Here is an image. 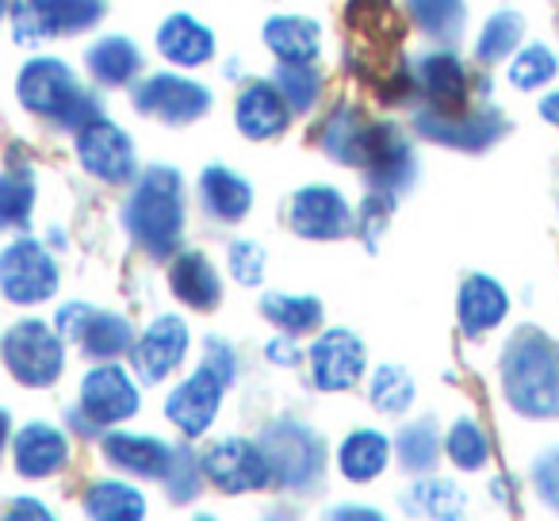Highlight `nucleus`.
<instances>
[{
	"instance_id": "423d86ee",
	"label": "nucleus",
	"mask_w": 559,
	"mask_h": 521,
	"mask_svg": "<svg viewBox=\"0 0 559 521\" xmlns=\"http://www.w3.org/2000/svg\"><path fill=\"white\" fill-rule=\"evenodd\" d=\"M58 261L50 249L35 238H16L4 253H0V292L16 307L47 304L58 292Z\"/></svg>"
},
{
	"instance_id": "f704fd0d",
	"label": "nucleus",
	"mask_w": 559,
	"mask_h": 521,
	"mask_svg": "<svg viewBox=\"0 0 559 521\" xmlns=\"http://www.w3.org/2000/svg\"><path fill=\"white\" fill-rule=\"evenodd\" d=\"M395 452H399V464L406 472H429L441 457V434H437L433 418H421V422H411V426L399 429L395 437Z\"/></svg>"
},
{
	"instance_id": "ddd939ff",
	"label": "nucleus",
	"mask_w": 559,
	"mask_h": 521,
	"mask_svg": "<svg viewBox=\"0 0 559 521\" xmlns=\"http://www.w3.org/2000/svg\"><path fill=\"white\" fill-rule=\"evenodd\" d=\"M360 169L376 192H403L414 180V154L395 123H368L365 150H360Z\"/></svg>"
},
{
	"instance_id": "9b49d317",
	"label": "nucleus",
	"mask_w": 559,
	"mask_h": 521,
	"mask_svg": "<svg viewBox=\"0 0 559 521\" xmlns=\"http://www.w3.org/2000/svg\"><path fill=\"white\" fill-rule=\"evenodd\" d=\"M311 380L319 391H349L365 380L368 350L353 330L334 327L322 330L319 342L311 345Z\"/></svg>"
},
{
	"instance_id": "1a4fd4ad",
	"label": "nucleus",
	"mask_w": 559,
	"mask_h": 521,
	"mask_svg": "<svg viewBox=\"0 0 559 521\" xmlns=\"http://www.w3.org/2000/svg\"><path fill=\"white\" fill-rule=\"evenodd\" d=\"M226 388H230V380L203 360L188 380H180L177 388L169 391V399H165V418H169L185 437L207 434L211 422L218 418V406H223Z\"/></svg>"
},
{
	"instance_id": "a18cd8bd",
	"label": "nucleus",
	"mask_w": 559,
	"mask_h": 521,
	"mask_svg": "<svg viewBox=\"0 0 559 521\" xmlns=\"http://www.w3.org/2000/svg\"><path fill=\"white\" fill-rule=\"evenodd\" d=\"M533 487L540 495V502L559 510V449H548L533 460Z\"/></svg>"
},
{
	"instance_id": "473e14b6",
	"label": "nucleus",
	"mask_w": 559,
	"mask_h": 521,
	"mask_svg": "<svg viewBox=\"0 0 559 521\" xmlns=\"http://www.w3.org/2000/svg\"><path fill=\"white\" fill-rule=\"evenodd\" d=\"M464 502H467L464 490L452 479H437V475H421L403 495V510L421 513V518H460Z\"/></svg>"
},
{
	"instance_id": "ea45409f",
	"label": "nucleus",
	"mask_w": 559,
	"mask_h": 521,
	"mask_svg": "<svg viewBox=\"0 0 559 521\" xmlns=\"http://www.w3.org/2000/svg\"><path fill=\"white\" fill-rule=\"evenodd\" d=\"M276 85L284 93V100L292 104V111H311L322 96V78L314 73V66H296V62H280Z\"/></svg>"
},
{
	"instance_id": "2eb2a0df",
	"label": "nucleus",
	"mask_w": 559,
	"mask_h": 521,
	"mask_svg": "<svg viewBox=\"0 0 559 521\" xmlns=\"http://www.w3.org/2000/svg\"><path fill=\"white\" fill-rule=\"evenodd\" d=\"M288 223L296 234L314 241H334L345 238L353 226V211L345 203V196L330 185H311V188H299L288 203Z\"/></svg>"
},
{
	"instance_id": "f257e3e1",
	"label": "nucleus",
	"mask_w": 559,
	"mask_h": 521,
	"mask_svg": "<svg viewBox=\"0 0 559 521\" xmlns=\"http://www.w3.org/2000/svg\"><path fill=\"white\" fill-rule=\"evenodd\" d=\"M506 403L525 418L559 414V345L544 330L521 327L502 353Z\"/></svg>"
},
{
	"instance_id": "37998d69",
	"label": "nucleus",
	"mask_w": 559,
	"mask_h": 521,
	"mask_svg": "<svg viewBox=\"0 0 559 521\" xmlns=\"http://www.w3.org/2000/svg\"><path fill=\"white\" fill-rule=\"evenodd\" d=\"M264 269H269V257L257 241L241 238V241H230V276L246 288H257L264 281Z\"/></svg>"
},
{
	"instance_id": "09e8293b",
	"label": "nucleus",
	"mask_w": 559,
	"mask_h": 521,
	"mask_svg": "<svg viewBox=\"0 0 559 521\" xmlns=\"http://www.w3.org/2000/svg\"><path fill=\"white\" fill-rule=\"evenodd\" d=\"M264 353H269L272 365H284V368H292V365H299V360H304V350L296 345V334L272 338V342L264 345Z\"/></svg>"
},
{
	"instance_id": "20e7f679",
	"label": "nucleus",
	"mask_w": 559,
	"mask_h": 521,
	"mask_svg": "<svg viewBox=\"0 0 559 521\" xmlns=\"http://www.w3.org/2000/svg\"><path fill=\"white\" fill-rule=\"evenodd\" d=\"M0 360L24 388H50L66 368V338L43 319H20L0 338Z\"/></svg>"
},
{
	"instance_id": "58836bf2",
	"label": "nucleus",
	"mask_w": 559,
	"mask_h": 521,
	"mask_svg": "<svg viewBox=\"0 0 559 521\" xmlns=\"http://www.w3.org/2000/svg\"><path fill=\"white\" fill-rule=\"evenodd\" d=\"M411 16L429 39L449 43L464 32L467 9H464V0H411Z\"/></svg>"
},
{
	"instance_id": "9d476101",
	"label": "nucleus",
	"mask_w": 559,
	"mask_h": 521,
	"mask_svg": "<svg viewBox=\"0 0 559 521\" xmlns=\"http://www.w3.org/2000/svg\"><path fill=\"white\" fill-rule=\"evenodd\" d=\"M81 414H85L93 426H119V422L134 418L139 414V383L131 380L123 365L116 360H104L100 368L81 380Z\"/></svg>"
},
{
	"instance_id": "6ab92c4d",
	"label": "nucleus",
	"mask_w": 559,
	"mask_h": 521,
	"mask_svg": "<svg viewBox=\"0 0 559 521\" xmlns=\"http://www.w3.org/2000/svg\"><path fill=\"white\" fill-rule=\"evenodd\" d=\"M12 460L24 479H50L70 464V437L50 422H27L12 437Z\"/></svg>"
},
{
	"instance_id": "39448f33",
	"label": "nucleus",
	"mask_w": 559,
	"mask_h": 521,
	"mask_svg": "<svg viewBox=\"0 0 559 521\" xmlns=\"http://www.w3.org/2000/svg\"><path fill=\"white\" fill-rule=\"evenodd\" d=\"M12 35L24 47L55 39V35L88 32L104 20V0H12Z\"/></svg>"
},
{
	"instance_id": "79ce46f5",
	"label": "nucleus",
	"mask_w": 559,
	"mask_h": 521,
	"mask_svg": "<svg viewBox=\"0 0 559 521\" xmlns=\"http://www.w3.org/2000/svg\"><path fill=\"white\" fill-rule=\"evenodd\" d=\"M162 483H165V490H169L173 502H192V498L200 495L203 464H195L192 449H177V457H173V464Z\"/></svg>"
},
{
	"instance_id": "393cba45",
	"label": "nucleus",
	"mask_w": 559,
	"mask_h": 521,
	"mask_svg": "<svg viewBox=\"0 0 559 521\" xmlns=\"http://www.w3.org/2000/svg\"><path fill=\"white\" fill-rule=\"evenodd\" d=\"M200 200L211 218L218 223H241L253 208V188L246 177L230 173L226 165H207L200 173Z\"/></svg>"
},
{
	"instance_id": "a878e982",
	"label": "nucleus",
	"mask_w": 559,
	"mask_h": 521,
	"mask_svg": "<svg viewBox=\"0 0 559 521\" xmlns=\"http://www.w3.org/2000/svg\"><path fill=\"white\" fill-rule=\"evenodd\" d=\"M391 460V437L380 429H353L337 445V472L349 483H372Z\"/></svg>"
},
{
	"instance_id": "c9c22d12",
	"label": "nucleus",
	"mask_w": 559,
	"mask_h": 521,
	"mask_svg": "<svg viewBox=\"0 0 559 521\" xmlns=\"http://www.w3.org/2000/svg\"><path fill=\"white\" fill-rule=\"evenodd\" d=\"M521 35H525V20H521L513 9H498L495 16L483 24L479 43H475V58L487 66L502 62V58H510L513 50H518Z\"/></svg>"
},
{
	"instance_id": "c756f323",
	"label": "nucleus",
	"mask_w": 559,
	"mask_h": 521,
	"mask_svg": "<svg viewBox=\"0 0 559 521\" xmlns=\"http://www.w3.org/2000/svg\"><path fill=\"white\" fill-rule=\"evenodd\" d=\"M365 134H368V119L353 104H342V108L330 111L326 127H322V150L342 165H360Z\"/></svg>"
},
{
	"instance_id": "6e6552de",
	"label": "nucleus",
	"mask_w": 559,
	"mask_h": 521,
	"mask_svg": "<svg viewBox=\"0 0 559 521\" xmlns=\"http://www.w3.org/2000/svg\"><path fill=\"white\" fill-rule=\"evenodd\" d=\"M203 479L218 487L223 495H249L272 483L269 457L257 441H241V437H223L203 452Z\"/></svg>"
},
{
	"instance_id": "bb28decb",
	"label": "nucleus",
	"mask_w": 559,
	"mask_h": 521,
	"mask_svg": "<svg viewBox=\"0 0 559 521\" xmlns=\"http://www.w3.org/2000/svg\"><path fill=\"white\" fill-rule=\"evenodd\" d=\"M264 47H269L280 62L307 66L319 58L322 32H319V24L307 16H272L269 24H264Z\"/></svg>"
},
{
	"instance_id": "c03bdc74",
	"label": "nucleus",
	"mask_w": 559,
	"mask_h": 521,
	"mask_svg": "<svg viewBox=\"0 0 559 521\" xmlns=\"http://www.w3.org/2000/svg\"><path fill=\"white\" fill-rule=\"evenodd\" d=\"M104 116V108H100V100H96L93 93H85V88H78V93L66 100V108L55 116V123L58 127H66V131H73L78 134L85 123H93V119H100Z\"/></svg>"
},
{
	"instance_id": "a19ab883",
	"label": "nucleus",
	"mask_w": 559,
	"mask_h": 521,
	"mask_svg": "<svg viewBox=\"0 0 559 521\" xmlns=\"http://www.w3.org/2000/svg\"><path fill=\"white\" fill-rule=\"evenodd\" d=\"M556 70H559L556 55H551L544 43H528V47L518 50V58H513L510 85L513 88H540V85H548V81L556 78Z\"/></svg>"
},
{
	"instance_id": "7c9ffc66",
	"label": "nucleus",
	"mask_w": 559,
	"mask_h": 521,
	"mask_svg": "<svg viewBox=\"0 0 559 521\" xmlns=\"http://www.w3.org/2000/svg\"><path fill=\"white\" fill-rule=\"evenodd\" d=\"M261 315L284 334H311L322 327V304L314 296H288V292H264Z\"/></svg>"
},
{
	"instance_id": "f3484780",
	"label": "nucleus",
	"mask_w": 559,
	"mask_h": 521,
	"mask_svg": "<svg viewBox=\"0 0 559 521\" xmlns=\"http://www.w3.org/2000/svg\"><path fill=\"white\" fill-rule=\"evenodd\" d=\"M234 123L246 139H280L292 123V104L284 100L276 81H249L234 100Z\"/></svg>"
},
{
	"instance_id": "dca6fc26",
	"label": "nucleus",
	"mask_w": 559,
	"mask_h": 521,
	"mask_svg": "<svg viewBox=\"0 0 559 521\" xmlns=\"http://www.w3.org/2000/svg\"><path fill=\"white\" fill-rule=\"evenodd\" d=\"M418 131L433 142H444V146L456 150H483L506 131V119L498 116L495 108H479V111H441V108H426L414 116Z\"/></svg>"
},
{
	"instance_id": "412c9836",
	"label": "nucleus",
	"mask_w": 559,
	"mask_h": 521,
	"mask_svg": "<svg viewBox=\"0 0 559 521\" xmlns=\"http://www.w3.org/2000/svg\"><path fill=\"white\" fill-rule=\"evenodd\" d=\"M104 457L111 467L127 475H139V479H165L177 449L165 445L162 437L146 434H104Z\"/></svg>"
},
{
	"instance_id": "b1692460",
	"label": "nucleus",
	"mask_w": 559,
	"mask_h": 521,
	"mask_svg": "<svg viewBox=\"0 0 559 521\" xmlns=\"http://www.w3.org/2000/svg\"><path fill=\"white\" fill-rule=\"evenodd\" d=\"M418 85L429 96V108L460 111L467 104V73L452 50H433L418 62Z\"/></svg>"
},
{
	"instance_id": "a211bd4d",
	"label": "nucleus",
	"mask_w": 559,
	"mask_h": 521,
	"mask_svg": "<svg viewBox=\"0 0 559 521\" xmlns=\"http://www.w3.org/2000/svg\"><path fill=\"white\" fill-rule=\"evenodd\" d=\"M78 88L81 85H78V78H73V70L66 62H58V58H32L16 78L20 104H24L27 111H35V116H50V119L66 108V100H70Z\"/></svg>"
},
{
	"instance_id": "72a5a7b5",
	"label": "nucleus",
	"mask_w": 559,
	"mask_h": 521,
	"mask_svg": "<svg viewBox=\"0 0 559 521\" xmlns=\"http://www.w3.org/2000/svg\"><path fill=\"white\" fill-rule=\"evenodd\" d=\"M35 211V177L27 165L0 173V230H24Z\"/></svg>"
},
{
	"instance_id": "0eeeda50",
	"label": "nucleus",
	"mask_w": 559,
	"mask_h": 521,
	"mask_svg": "<svg viewBox=\"0 0 559 521\" xmlns=\"http://www.w3.org/2000/svg\"><path fill=\"white\" fill-rule=\"evenodd\" d=\"M134 108L169 127H185L211 111V88L180 73H150L134 85Z\"/></svg>"
},
{
	"instance_id": "de8ad7c7",
	"label": "nucleus",
	"mask_w": 559,
	"mask_h": 521,
	"mask_svg": "<svg viewBox=\"0 0 559 521\" xmlns=\"http://www.w3.org/2000/svg\"><path fill=\"white\" fill-rule=\"evenodd\" d=\"M93 311H96V307H88V304H62V307H58V315H55L58 334L70 338V342H78L81 330H85L88 319H93Z\"/></svg>"
},
{
	"instance_id": "8fccbe9b",
	"label": "nucleus",
	"mask_w": 559,
	"mask_h": 521,
	"mask_svg": "<svg viewBox=\"0 0 559 521\" xmlns=\"http://www.w3.org/2000/svg\"><path fill=\"white\" fill-rule=\"evenodd\" d=\"M16 506H9V518H50V510H43L39 498H12Z\"/></svg>"
},
{
	"instance_id": "aec40b11",
	"label": "nucleus",
	"mask_w": 559,
	"mask_h": 521,
	"mask_svg": "<svg viewBox=\"0 0 559 521\" xmlns=\"http://www.w3.org/2000/svg\"><path fill=\"white\" fill-rule=\"evenodd\" d=\"M506 311H510V296H506V288L495 281V276L472 273L464 284H460L456 319H460V330H464L467 338H483L495 327H502Z\"/></svg>"
},
{
	"instance_id": "49530a36",
	"label": "nucleus",
	"mask_w": 559,
	"mask_h": 521,
	"mask_svg": "<svg viewBox=\"0 0 559 521\" xmlns=\"http://www.w3.org/2000/svg\"><path fill=\"white\" fill-rule=\"evenodd\" d=\"M388 218H391V192H376L360 203V234L368 238V246L380 241V234L388 230Z\"/></svg>"
},
{
	"instance_id": "3c124183",
	"label": "nucleus",
	"mask_w": 559,
	"mask_h": 521,
	"mask_svg": "<svg viewBox=\"0 0 559 521\" xmlns=\"http://www.w3.org/2000/svg\"><path fill=\"white\" fill-rule=\"evenodd\" d=\"M326 518H380V510H368V506H334V510H326Z\"/></svg>"
},
{
	"instance_id": "4c0bfd02",
	"label": "nucleus",
	"mask_w": 559,
	"mask_h": 521,
	"mask_svg": "<svg viewBox=\"0 0 559 521\" xmlns=\"http://www.w3.org/2000/svg\"><path fill=\"white\" fill-rule=\"evenodd\" d=\"M368 399L380 414H406L414 403V376L403 365H380L368 383Z\"/></svg>"
},
{
	"instance_id": "2f4dec72",
	"label": "nucleus",
	"mask_w": 559,
	"mask_h": 521,
	"mask_svg": "<svg viewBox=\"0 0 559 521\" xmlns=\"http://www.w3.org/2000/svg\"><path fill=\"white\" fill-rule=\"evenodd\" d=\"M85 513L104 521H134L146 513V495L123 479H100L85 490Z\"/></svg>"
},
{
	"instance_id": "4be33fe9",
	"label": "nucleus",
	"mask_w": 559,
	"mask_h": 521,
	"mask_svg": "<svg viewBox=\"0 0 559 521\" xmlns=\"http://www.w3.org/2000/svg\"><path fill=\"white\" fill-rule=\"evenodd\" d=\"M169 288L192 311H215L223 304V281L203 253H173Z\"/></svg>"
},
{
	"instance_id": "e433bc0d",
	"label": "nucleus",
	"mask_w": 559,
	"mask_h": 521,
	"mask_svg": "<svg viewBox=\"0 0 559 521\" xmlns=\"http://www.w3.org/2000/svg\"><path fill=\"white\" fill-rule=\"evenodd\" d=\"M444 452L460 472H479L490 460V437L483 434V426L475 418H456L444 437Z\"/></svg>"
},
{
	"instance_id": "7ed1b4c3",
	"label": "nucleus",
	"mask_w": 559,
	"mask_h": 521,
	"mask_svg": "<svg viewBox=\"0 0 559 521\" xmlns=\"http://www.w3.org/2000/svg\"><path fill=\"white\" fill-rule=\"evenodd\" d=\"M261 449L269 457L272 483L284 490H314L326 467V445L311 426L292 418H280L264 429Z\"/></svg>"
},
{
	"instance_id": "f03ea898",
	"label": "nucleus",
	"mask_w": 559,
	"mask_h": 521,
	"mask_svg": "<svg viewBox=\"0 0 559 521\" xmlns=\"http://www.w3.org/2000/svg\"><path fill=\"white\" fill-rule=\"evenodd\" d=\"M123 226L150 257L177 253L185 230V180L173 165H150L123 203Z\"/></svg>"
},
{
	"instance_id": "864d4df0",
	"label": "nucleus",
	"mask_w": 559,
	"mask_h": 521,
	"mask_svg": "<svg viewBox=\"0 0 559 521\" xmlns=\"http://www.w3.org/2000/svg\"><path fill=\"white\" fill-rule=\"evenodd\" d=\"M9 9H12V4H9V0H0V20H4V16H9Z\"/></svg>"
},
{
	"instance_id": "5701e85b",
	"label": "nucleus",
	"mask_w": 559,
	"mask_h": 521,
	"mask_svg": "<svg viewBox=\"0 0 559 521\" xmlns=\"http://www.w3.org/2000/svg\"><path fill=\"white\" fill-rule=\"evenodd\" d=\"M157 50H162L173 66L195 70V66L215 58V32L203 27L195 16H188V12H177V16H169L157 27Z\"/></svg>"
},
{
	"instance_id": "cd10ccee",
	"label": "nucleus",
	"mask_w": 559,
	"mask_h": 521,
	"mask_svg": "<svg viewBox=\"0 0 559 521\" xmlns=\"http://www.w3.org/2000/svg\"><path fill=\"white\" fill-rule=\"evenodd\" d=\"M85 66L100 85H131L142 70V55L127 35H104L85 50Z\"/></svg>"
},
{
	"instance_id": "f8f14e48",
	"label": "nucleus",
	"mask_w": 559,
	"mask_h": 521,
	"mask_svg": "<svg viewBox=\"0 0 559 521\" xmlns=\"http://www.w3.org/2000/svg\"><path fill=\"white\" fill-rule=\"evenodd\" d=\"M78 162L104 185H127L134 177V142L123 127L100 116L78 131Z\"/></svg>"
},
{
	"instance_id": "4468645a",
	"label": "nucleus",
	"mask_w": 559,
	"mask_h": 521,
	"mask_svg": "<svg viewBox=\"0 0 559 521\" xmlns=\"http://www.w3.org/2000/svg\"><path fill=\"white\" fill-rule=\"evenodd\" d=\"M188 342H192V334H188V322L180 315H157L131 350L139 380L162 383L165 376L177 372L180 360L188 357Z\"/></svg>"
},
{
	"instance_id": "603ef678",
	"label": "nucleus",
	"mask_w": 559,
	"mask_h": 521,
	"mask_svg": "<svg viewBox=\"0 0 559 521\" xmlns=\"http://www.w3.org/2000/svg\"><path fill=\"white\" fill-rule=\"evenodd\" d=\"M12 418H9V411H4V406H0V457H4V445L12 441Z\"/></svg>"
},
{
	"instance_id": "c85d7f7f",
	"label": "nucleus",
	"mask_w": 559,
	"mask_h": 521,
	"mask_svg": "<svg viewBox=\"0 0 559 521\" xmlns=\"http://www.w3.org/2000/svg\"><path fill=\"white\" fill-rule=\"evenodd\" d=\"M78 345L85 350V357H93V360H116V357H123V353L134 350V330L123 315L93 311L88 327L81 330Z\"/></svg>"
}]
</instances>
